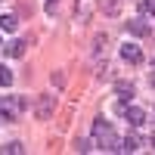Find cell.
Masks as SVG:
<instances>
[{
	"mask_svg": "<svg viewBox=\"0 0 155 155\" xmlns=\"http://www.w3.org/2000/svg\"><path fill=\"white\" fill-rule=\"evenodd\" d=\"M137 149H140V137L137 134H130V137L121 140V152H137Z\"/></svg>",
	"mask_w": 155,
	"mask_h": 155,
	"instance_id": "ba28073f",
	"label": "cell"
},
{
	"mask_svg": "<svg viewBox=\"0 0 155 155\" xmlns=\"http://www.w3.org/2000/svg\"><path fill=\"white\" fill-rule=\"evenodd\" d=\"M118 9H121V0H102V12L106 16H115Z\"/></svg>",
	"mask_w": 155,
	"mask_h": 155,
	"instance_id": "30bf717a",
	"label": "cell"
},
{
	"mask_svg": "<svg viewBox=\"0 0 155 155\" xmlns=\"http://www.w3.org/2000/svg\"><path fill=\"white\" fill-rule=\"evenodd\" d=\"M140 16H152L155 19V0H140Z\"/></svg>",
	"mask_w": 155,
	"mask_h": 155,
	"instance_id": "8fae6325",
	"label": "cell"
},
{
	"mask_svg": "<svg viewBox=\"0 0 155 155\" xmlns=\"http://www.w3.org/2000/svg\"><path fill=\"white\" fill-rule=\"evenodd\" d=\"M118 109H121V115H124V118L130 121L134 127H140V124H146V112H143V109H137V106H127V102H121Z\"/></svg>",
	"mask_w": 155,
	"mask_h": 155,
	"instance_id": "277c9868",
	"label": "cell"
},
{
	"mask_svg": "<svg viewBox=\"0 0 155 155\" xmlns=\"http://www.w3.org/2000/svg\"><path fill=\"white\" fill-rule=\"evenodd\" d=\"M93 143H96V149H102V152H121V140L115 137L112 124L102 121V118L93 121Z\"/></svg>",
	"mask_w": 155,
	"mask_h": 155,
	"instance_id": "6da1fadb",
	"label": "cell"
},
{
	"mask_svg": "<svg viewBox=\"0 0 155 155\" xmlns=\"http://www.w3.org/2000/svg\"><path fill=\"white\" fill-rule=\"evenodd\" d=\"M149 146H152V149H155V137H152V140H149Z\"/></svg>",
	"mask_w": 155,
	"mask_h": 155,
	"instance_id": "e0dca14e",
	"label": "cell"
},
{
	"mask_svg": "<svg viewBox=\"0 0 155 155\" xmlns=\"http://www.w3.org/2000/svg\"><path fill=\"white\" fill-rule=\"evenodd\" d=\"M9 84H12V71L6 65H0V87H9Z\"/></svg>",
	"mask_w": 155,
	"mask_h": 155,
	"instance_id": "5bb4252c",
	"label": "cell"
},
{
	"mask_svg": "<svg viewBox=\"0 0 155 155\" xmlns=\"http://www.w3.org/2000/svg\"><path fill=\"white\" fill-rule=\"evenodd\" d=\"M28 106L22 96H3V109H0V121H16L19 112Z\"/></svg>",
	"mask_w": 155,
	"mask_h": 155,
	"instance_id": "7a4b0ae2",
	"label": "cell"
},
{
	"mask_svg": "<svg viewBox=\"0 0 155 155\" xmlns=\"http://www.w3.org/2000/svg\"><path fill=\"white\" fill-rule=\"evenodd\" d=\"M90 149H96L93 140H74V152H90Z\"/></svg>",
	"mask_w": 155,
	"mask_h": 155,
	"instance_id": "4fadbf2b",
	"label": "cell"
},
{
	"mask_svg": "<svg viewBox=\"0 0 155 155\" xmlns=\"http://www.w3.org/2000/svg\"><path fill=\"white\" fill-rule=\"evenodd\" d=\"M16 25H19L16 16H0V31H6V34H9V31H16Z\"/></svg>",
	"mask_w": 155,
	"mask_h": 155,
	"instance_id": "9c48e42d",
	"label": "cell"
},
{
	"mask_svg": "<svg viewBox=\"0 0 155 155\" xmlns=\"http://www.w3.org/2000/svg\"><path fill=\"white\" fill-rule=\"evenodd\" d=\"M0 152H12V155H19V152H25V149H22V143H16V140H12V143L0 146Z\"/></svg>",
	"mask_w": 155,
	"mask_h": 155,
	"instance_id": "9a60e30c",
	"label": "cell"
},
{
	"mask_svg": "<svg viewBox=\"0 0 155 155\" xmlns=\"http://www.w3.org/2000/svg\"><path fill=\"white\" fill-rule=\"evenodd\" d=\"M3 50H6V56H12V59H19V56L25 53V44H22V41H9V44H6Z\"/></svg>",
	"mask_w": 155,
	"mask_h": 155,
	"instance_id": "52a82bcc",
	"label": "cell"
},
{
	"mask_svg": "<svg viewBox=\"0 0 155 155\" xmlns=\"http://www.w3.org/2000/svg\"><path fill=\"white\" fill-rule=\"evenodd\" d=\"M53 3H56V0H47V6H50V9H53Z\"/></svg>",
	"mask_w": 155,
	"mask_h": 155,
	"instance_id": "2e32d148",
	"label": "cell"
},
{
	"mask_svg": "<svg viewBox=\"0 0 155 155\" xmlns=\"http://www.w3.org/2000/svg\"><path fill=\"white\" fill-rule=\"evenodd\" d=\"M127 31H130V34H137V37H155V28H152V25L146 22V19H127Z\"/></svg>",
	"mask_w": 155,
	"mask_h": 155,
	"instance_id": "3957f363",
	"label": "cell"
},
{
	"mask_svg": "<svg viewBox=\"0 0 155 155\" xmlns=\"http://www.w3.org/2000/svg\"><path fill=\"white\" fill-rule=\"evenodd\" d=\"M121 56H124V62H130V65H140V62H143V53H140L137 44H124L121 47Z\"/></svg>",
	"mask_w": 155,
	"mask_h": 155,
	"instance_id": "5b68a950",
	"label": "cell"
},
{
	"mask_svg": "<svg viewBox=\"0 0 155 155\" xmlns=\"http://www.w3.org/2000/svg\"><path fill=\"white\" fill-rule=\"evenodd\" d=\"M0 109H3V96H0Z\"/></svg>",
	"mask_w": 155,
	"mask_h": 155,
	"instance_id": "ac0fdd59",
	"label": "cell"
},
{
	"mask_svg": "<svg viewBox=\"0 0 155 155\" xmlns=\"http://www.w3.org/2000/svg\"><path fill=\"white\" fill-rule=\"evenodd\" d=\"M115 93H118V96L127 102V99L134 96V84H130V81H118V84H115Z\"/></svg>",
	"mask_w": 155,
	"mask_h": 155,
	"instance_id": "8992f818",
	"label": "cell"
},
{
	"mask_svg": "<svg viewBox=\"0 0 155 155\" xmlns=\"http://www.w3.org/2000/svg\"><path fill=\"white\" fill-rule=\"evenodd\" d=\"M50 109H53V96H44V99H41V106H37V115H41V118H47Z\"/></svg>",
	"mask_w": 155,
	"mask_h": 155,
	"instance_id": "7c38bea8",
	"label": "cell"
}]
</instances>
